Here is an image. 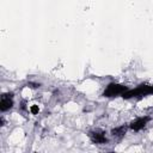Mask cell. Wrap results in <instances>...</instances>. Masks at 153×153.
Listing matches in <instances>:
<instances>
[{"label":"cell","mask_w":153,"mask_h":153,"mask_svg":"<svg viewBox=\"0 0 153 153\" xmlns=\"http://www.w3.org/2000/svg\"><path fill=\"white\" fill-rule=\"evenodd\" d=\"M152 93H153V86L140 85L136 90L124 92L122 94V97L123 98H131V97H135V96H146V94H152Z\"/></svg>","instance_id":"obj_1"},{"label":"cell","mask_w":153,"mask_h":153,"mask_svg":"<svg viewBox=\"0 0 153 153\" xmlns=\"http://www.w3.org/2000/svg\"><path fill=\"white\" fill-rule=\"evenodd\" d=\"M127 91V87L118 84H110L108 85L106 90L104 91V97H116L118 94H123Z\"/></svg>","instance_id":"obj_2"},{"label":"cell","mask_w":153,"mask_h":153,"mask_svg":"<svg viewBox=\"0 0 153 153\" xmlns=\"http://www.w3.org/2000/svg\"><path fill=\"white\" fill-rule=\"evenodd\" d=\"M148 121H149V117H140V118H137L130 123V128L134 130H140L147 124Z\"/></svg>","instance_id":"obj_3"},{"label":"cell","mask_w":153,"mask_h":153,"mask_svg":"<svg viewBox=\"0 0 153 153\" xmlns=\"http://www.w3.org/2000/svg\"><path fill=\"white\" fill-rule=\"evenodd\" d=\"M13 105V102H12V94L8 97V94H4L2 98H1V102H0V109L1 111H6L8 109H11Z\"/></svg>","instance_id":"obj_4"},{"label":"cell","mask_w":153,"mask_h":153,"mask_svg":"<svg viewBox=\"0 0 153 153\" xmlns=\"http://www.w3.org/2000/svg\"><path fill=\"white\" fill-rule=\"evenodd\" d=\"M88 135H90L92 142H94V143H104V142H106V137H105V135L103 133L93 131V133H90Z\"/></svg>","instance_id":"obj_5"},{"label":"cell","mask_w":153,"mask_h":153,"mask_svg":"<svg viewBox=\"0 0 153 153\" xmlns=\"http://www.w3.org/2000/svg\"><path fill=\"white\" fill-rule=\"evenodd\" d=\"M124 133H126V127H124V126H122V127L116 128V129L112 130V135H114V136H115V135H116V136H123Z\"/></svg>","instance_id":"obj_6"},{"label":"cell","mask_w":153,"mask_h":153,"mask_svg":"<svg viewBox=\"0 0 153 153\" xmlns=\"http://www.w3.org/2000/svg\"><path fill=\"white\" fill-rule=\"evenodd\" d=\"M31 112H32V114H37V112H38V108H37V105L31 106Z\"/></svg>","instance_id":"obj_7"}]
</instances>
